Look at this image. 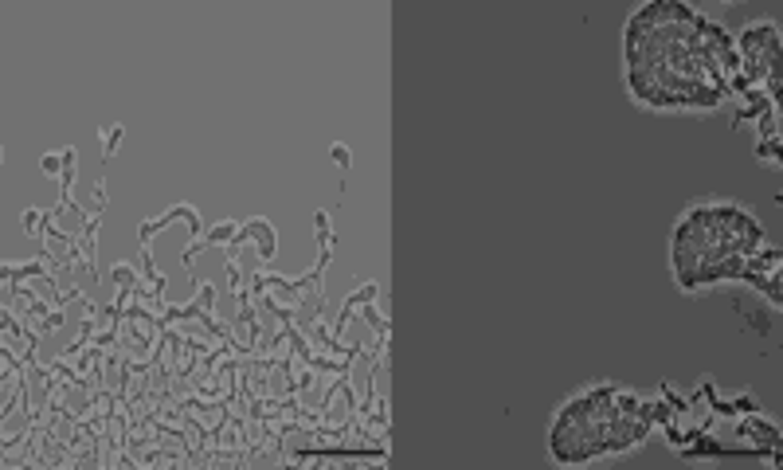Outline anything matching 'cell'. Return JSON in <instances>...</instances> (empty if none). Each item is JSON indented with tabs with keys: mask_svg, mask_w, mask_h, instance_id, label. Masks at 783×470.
Returning <instances> with one entry per match:
<instances>
[{
	"mask_svg": "<svg viewBox=\"0 0 783 470\" xmlns=\"http://www.w3.org/2000/svg\"><path fill=\"white\" fill-rule=\"evenodd\" d=\"M627 87L650 110H717L740 102L737 44L682 0L643 4L623 36Z\"/></svg>",
	"mask_w": 783,
	"mask_h": 470,
	"instance_id": "obj_1",
	"label": "cell"
},
{
	"mask_svg": "<svg viewBox=\"0 0 783 470\" xmlns=\"http://www.w3.org/2000/svg\"><path fill=\"white\" fill-rule=\"evenodd\" d=\"M670 263L678 286L690 294L740 279L780 306V247L737 204H693L674 228Z\"/></svg>",
	"mask_w": 783,
	"mask_h": 470,
	"instance_id": "obj_2",
	"label": "cell"
},
{
	"mask_svg": "<svg viewBox=\"0 0 783 470\" xmlns=\"http://www.w3.org/2000/svg\"><path fill=\"white\" fill-rule=\"evenodd\" d=\"M658 423L670 447L690 463H729V459H768L780 463V427L760 412V404L740 392L725 396L705 376L690 392L662 384Z\"/></svg>",
	"mask_w": 783,
	"mask_h": 470,
	"instance_id": "obj_3",
	"label": "cell"
},
{
	"mask_svg": "<svg viewBox=\"0 0 783 470\" xmlns=\"http://www.w3.org/2000/svg\"><path fill=\"white\" fill-rule=\"evenodd\" d=\"M658 427V400L619 388L599 384L584 396H572L549 431V455L560 467H580L596 459H615L646 443V435Z\"/></svg>",
	"mask_w": 783,
	"mask_h": 470,
	"instance_id": "obj_4",
	"label": "cell"
},
{
	"mask_svg": "<svg viewBox=\"0 0 783 470\" xmlns=\"http://www.w3.org/2000/svg\"><path fill=\"white\" fill-rule=\"evenodd\" d=\"M314 228H318V243H322V255L314 263L310 275L302 279H282V275H251L247 286L263 290L286 318V326H314L322 322V306H325V267L333 259V228H329V212H314Z\"/></svg>",
	"mask_w": 783,
	"mask_h": 470,
	"instance_id": "obj_5",
	"label": "cell"
},
{
	"mask_svg": "<svg viewBox=\"0 0 783 470\" xmlns=\"http://www.w3.org/2000/svg\"><path fill=\"white\" fill-rule=\"evenodd\" d=\"M353 435H357V439H365V443H388V435H392V416H388V400H384V392H372L365 404H357Z\"/></svg>",
	"mask_w": 783,
	"mask_h": 470,
	"instance_id": "obj_6",
	"label": "cell"
},
{
	"mask_svg": "<svg viewBox=\"0 0 783 470\" xmlns=\"http://www.w3.org/2000/svg\"><path fill=\"white\" fill-rule=\"evenodd\" d=\"M247 243H255V247H259V259H263V263H271V259H275L278 239H275V228H271L267 220H247V224H239L235 239L228 243V255H239V247H247Z\"/></svg>",
	"mask_w": 783,
	"mask_h": 470,
	"instance_id": "obj_7",
	"label": "cell"
},
{
	"mask_svg": "<svg viewBox=\"0 0 783 470\" xmlns=\"http://www.w3.org/2000/svg\"><path fill=\"white\" fill-rule=\"evenodd\" d=\"M173 220H185L188 224V232H192V239H200L204 235V224H200V212L192 208V204H173L169 212H161L157 220H141V228H138V235H141V243H149L153 235L157 232H165Z\"/></svg>",
	"mask_w": 783,
	"mask_h": 470,
	"instance_id": "obj_8",
	"label": "cell"
},
{
	"mask_svg": "<svg viewBox=\"0 0 783 470\" xmlns=\"http://www.w3.org/2000/svg\"><path fill=\"white\" fill-rule=\"evenodd\" d=\"M75 161H79V149L67 145L63 149V173H59V212H75L79 208L75 196H71V188H75Z\"/></svg>",
	"mask_w": 783,
	"mask_h": 470,
	"instance_id": "obj_9",
	"label": "cell"
},
{
	"mask_svg": "<svg viewBox=\"0 0 783 470\" xmlns=\"http://www.w3.org/2000/svg\"><path fill=\"white\" fill-rule=\"evenodd\" d=\"M102 216H106V208L91 212V216L83 220V232H75V235H79V247H83V255H87V263H91V279H98V267H94V247H98V228H102Z\"/></svg>",
	"mask_w": 783,
	"mask_h": 470,
	"instance_id": "obj_10",
	"label": "cell"
},
{
	"mask_svg": "<svg viewBox=\"0 0 783 470\" xmlns=\"http://www.w3.org/2000/svg\"><path fill=\"white\" fill-rule=\"evenodd\" d=\"M141 282L153 290V294H165V275L153 267V255H149V243H141V267H138Z\"/></svg>",
	"mask_w": 783,
	"mask_h": 470,
	"instance_id": "obj_11",
	"label": "cell"
},
{
	"mask_svg": "<svg viewBox=\"0 0 783 470\" xmlns=\"http://www.w3.org/2000/svg\"><path fill=\"white\" fill-rule=\"evenodd\" d=\"M122 134H126L122 126H110V130L102 126V130H98V138H102V169H106V165H110V157L118 153V145H122Z\"/></svg>",
	"mask_w": 783,
	"mask_h": 470,
	"instance_id": "obj_12",
	"label": "cell"
},
{
	"mask_svg": "<svg viewBox=\"0 0 783 470\" xmlns=\"http://www.w3.org/2000/svg\"><path fill=\"white\" fill-rule=\"evenodd\" d=\"M47 216H51V208H28V212L20 216V220H24V232L32 235V239H40V235H44Z\"/></svg>",
	"mask_w": 783,
	"mask_h": 470,
	"instance_id": "obj_13",
	"label": "cell"
},
{
	"mask_svg": "<svg viewBox=\"0 0 783 470\" xmlns=\"http://www.w3.org/2000/svg\"><path fill=\"white\" fill-rule=\"evenodd\" d=\"M40 169H44L47 177H59V173H63V149H59V153H44V157H40Z\"/></svg>",
	"mask_w": 783,
	"mask_h": 470,
	"instance_id": "obj_14",
	"label": "cell"
},
{
	"mask_svg": "<svg viewBox=\"0 0 783 470\" xmlns=\"http://www.w3.org/2000/svg\"><path fill=\"white\" fill-rule=\"evenodd\" d=\"M329 157H333V165H337V169H349V161H353L345 145H333V149H329Z\"/></svg>",
	"mask_w": 783,
	"mask_h": 470,
	"instance_id": "obj_15",
	"label": "cell"
}]
</instances>
